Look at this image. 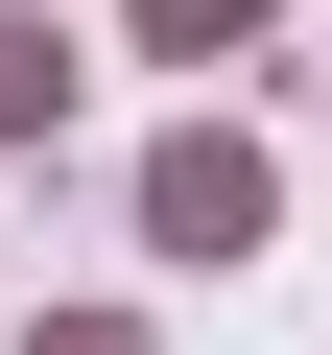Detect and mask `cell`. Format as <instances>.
Listing matches in <instances>:
<instances>
[{"instance_id":"cell-2","label":"cell","mask_w":332,"mask_h":355,"mask_svg":"<svg viewBox=\"0 0 332 355\" xmlns=\"http://www.w3.org/2000/svg\"><path fill=\"white\" fill-rule=\"evenodd\" d=\"M24 119H72V48H48V24H0V142H24Z\"/></svg>"},{"instance_id":"cell-1","label":"cell","mask_w":332,"mask_h":355,"mask_svg":"<svg viewBox=\"0 0 332 355\" xmlns=\"http://www.w3.org/2000/svg\"><path fill=\"white\" fill-rule=\"evenodd\" d=\"M261 214H285L261 142H166V166H142V237H166V261H261Z\"/></svg>"},{"instance_id":"cell-3","label":"cell","mask_w":332,"mask_h":355,"mask_svg":"<svg viewBox=\"0 0 332 355\" xmlns=\"http://www.w3.org/2000/svg\"><path fill=\"white\" fill-rule=\"evenodd\" d=\"M24 355H119V331H24Z\"/></svg>"}]
</instances>
